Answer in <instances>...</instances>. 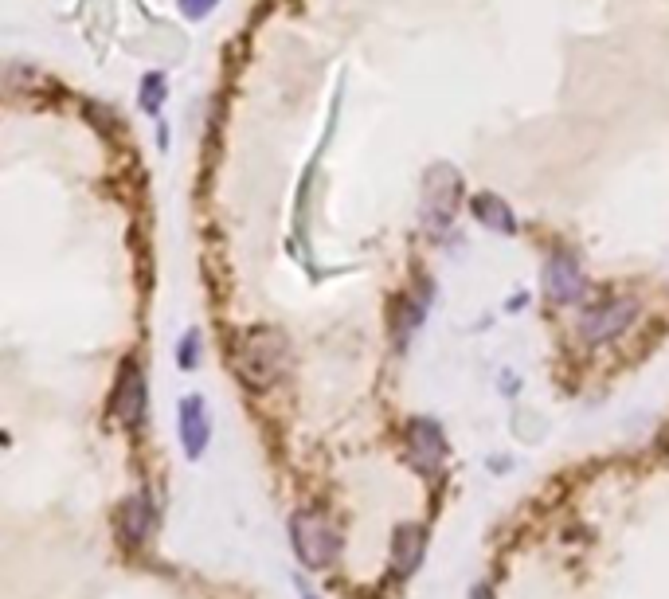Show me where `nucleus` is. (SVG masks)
I'll use <instances>...</instances> for the list:
<instances>
[{
	"label": "nucleus",
	"mask_w": 669,
	"mask_h": 599,
	"mask_svg": "<svg viewBox=\"0 0 669 599\" xmlns=\"http://www.w3.org/2000/svg\"><path fill=\"white\" fill-rule=\"evenodd\" d=\"M145 400H149V392H145V376L137 365H126L122 372V384H118V419L134 431L141 427V419H145Z\"/></svg>",
	"instance_id": "obj_8"
},
{
	"label": "nucleus",
	"mask_w": 669,
	"mask_h": 599,
	"mask_svg": "<svg viewBox=\"0 0 669 599\" xmlns=\"http://www.w3.org/2000/svg\"><path fill=\"white\" fill-rule=\"evenodd\" d=\"M290 541H294V553L302 556L306 568H329L337 553H341V533L329 517L321 513H294L290 521Z\"/></svg>",
	"instance_id": "obj_2"
},
{
	"label": "nucleus",
	"mask_w": 669,
	"mask_h": 599,
	"mask_svg": "<svg viewBox=\"0 0 669 599\" xmlns=\"http://www.w3.org/2000/svg\"><path fill=\"white\" fill-rule=\"evenodd\" d=\"M177 357H180V369H196V361H200V333H184Z\"/></svg>",
	"instance_id": "obj_13"
},
{
	"label": "nucleus",
	"mask_w": 669,
	"mask_h": 599,
	"mask_svg": "<svg viewBox=\"0 0 669 599\" xmlns=\"http://www.w3.org/2000/svg\"><path fill=\"white\" fill-rule=\"evenodd\" d=\"M298 596H302V599H317V596H313V592H310V588H302V584H298Z\"/></svg>",
	"instance_id": "obj_16"
},
{
	"label": "nucleus",
	"mask_w": 669,
	"mask_h": 599,
	"mask_svg": "<svg viewBox=\"0 0 669 599\" xmlns=\"http://www.w3.org/2000/svg\"><path fill=\"white\" fill-rule=\"evenodd\" d=\"M149 525H153V506H149V498H145V494L126 498V506H122V537H126L130 545H141V541L149 537Z\"/></svg>",
	"instance_id": "obj_11"
},
{
	"label": "nucleus",
	"mask_w": 669,
	"mask_h": 599,
	"mask_svg": "<svg viewBox=\"0 0 669 599\" xmlns=\"http://www.w3.org/2000/svg\"><path fill=\"white\" fill-rule=\"evenodd\" d=\"M638 318V306H634V298H611V302H603V306H591L587 314L580 318V333L583 341H591V345H599V341H611V337H619L626 325Z\"/></svg>",
	"instance_id": "obj_5"
},
{
	"label": "nucleus",
	"mask_w": 669,
	"mask_h": 599,
	"mask_svg": "<svg viewBox=\"0 0 669 599\" xmlns=\"http://www.w3.org/2000/svg\"><path fill=\"white\" fill-rule=\"evenodd\" d=\"M470 599H493V596H490V588L482 584V588H474V596H470Z\"/></svg>",
	"instance_id": "obj_15"
},
{
	"label": "nucleus",
	"mask_w": 669,
	"mask_h": 599,
	"mask_svg": "<svg viewBox=\"0 0 669 599\" xmlns=\"http://www.w3.org/2000/svg\"><path fill=\"white\" fill-rule=\"evenodd\" d=\"M216 4H220V0H180V12H184L188 20H200V16H208Z\"/></svg>",
	"instance_id": "obj_14"
},
{
	"label": "nucleus",
	"mask_w": 669,
	"mask_h": 599,
	"mask_svg": "<svg viewBox=\"0 0 669 599\" xmlns=\"http://www.w3.org/2000/svg\"><path fill=\"white\" fill-rule=\"evenodd\" d=\"M208 408H204V396H184L180 400V447L188 459H200L204 447H208Z\"/></svg>",
	"instance_id": "obj_7"
},
{
	"label": "nucleus",
	"mask_w": 669,
	"mask_h": 599,
	"mask_svg": "<svg viewBox=\"0 0 669 599\" xmlns=\"http://www.w3.org/2000/svg\"><path fill=\"white\" fill-rule=\"evenodd\" d=\"M423 549H427V533L423 525H400L396 537H392V568L396 576H411L423 560Z\"/></svg>",
	"instance_id": "obj_9"
},
{
	"label": "nucleus",
	"mask_w": 669,
	"mask_h": 599,
	"mask_svg": "<svg viewBox=\"0 0 669 599\" xmlns=\"http://www.w3.org/2000/svg\"><path fill=\"white\" fill-rule=\"evenodd\" d=\"M470 212H474L478 224H486L490 231H505V235L517 231V216H513L509 204H505L501 196H493V192H478V196L470 200Z\"/></svg>",
	"instance_id": "obj_10"
},
{
	"label": "nucleus",
	"mask_w": 669,
	"mask_h": 599,
	"mask_svg": "<svg viewBox=\"0 0 669 599\" xmlns=\"http://www.w3.org/2000/svg\"><path fill=\"white\" fill-rule=\"evenodd\" d=\"M407 459L419 474H439L443 470L446 439L435 419H411L407 423Z\"/></svg>",
	"instance_id": "obj_4"
},
{
	"label": "nucleus",
	"mask_w": 669,
	"mask_h": 599,
	"mask_svg": "<svg viewBox=\"0 0 669 599\" xmlns=\"http://www.w3.org/2000/svg\"><path fill=\"white\" fill-rule=\"evenodd\" d=\"M458 196H462V181L450 165H435L427 173V185H423V220L435 231H443L450 220H454V208H458Z\"/></svg>",
	"instance_id": "obj_3"
},
{
	"label": "nucleus",
	"mask_w": 669,
	"mask_h": 599,
	"mask_svg": "<svg viewBox=\"0 0 669 599\" xmlns=\"http://www.w3.org/2000/svg\"><path fill=\"white\" fill-rule=\"evenodd\" d=\"M286 365H290V345L282 333L274 329H255L239 341L235 349V369L239 376L251 384V388H270L286 376Z\"/></svg>",
	"instance_id": "obj_1"
},
{
	"label": "nucleus",
	"mask_w": 669,
	"mask_h": 599,
	"mask_svg": "<svg viewBox=\"0 0 669 599\" xmlns=\"http://www.w3.org/2000/svg\"><path fill=\"white\" fill-rule=\"evenodd\" d=\"M165 79L161 75H145V83H141V106L149 110V114H157L161 110V102H165Z\"/></svg>",
	"instance_id": "obj_12"
},
{
	"label": "nucleus",
	"mask_w": 669,
	"mask_h": 599,
	"mask_svg": "<svg viewBox=\"0 0 669 599\" xmlns=\"http://www.w3.org/2000/svg\"><path fill=\"white\" fill-rule=\"evenodd\" d=\"M583 290H587V275H583L580 259L572 251H556L544 263V294L564 306V302H580Z\"/></svg>",
	"instance_id": "obj_6"
}]
</instances>
